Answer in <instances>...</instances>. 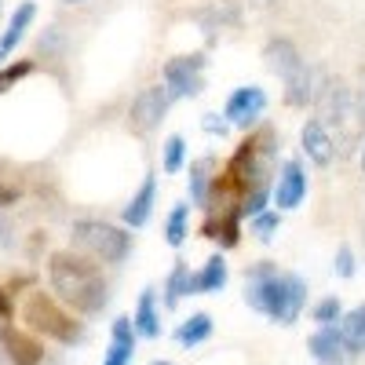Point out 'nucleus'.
<instances>
[{"instance_id": "nucleus-1", "label": "nucleus", "mask_w": 365, "mask_h": 365, "mask_svg": "<svg viewBox=\"0 0 365 365\" xmlns=\"http://www.w3.org/2000/svg\"><path fill=\"white\" fill-rule=\"evenodd\" d=\"M245 303L270 322L292 325L299 322L303 303H307V282L292 270H278V263L259 259L245 270Z\"/></svg>"}, {"instance_id": "nucleus-2", "label": "nucleus", "mask_w": 365, "mask_h": 365, "mask_svg": "<svg viewBox=\"0 0 365 365\" xmlns=\"http://www.w3.org/2000/svg\"><path fill=\"white\" fill-rule=\"evenodd\" d=\"M48 282L58 292V299L73 307L77 314L91 318L103 314V307L110 303V285L103 278V270L96 267V259H88L84 252L73 249H58L48 259Z\"/></svg>"}, {"instance_id": "nucleus-3", "label": "nucleus", "mask_w": 365, "mask_h": 365, "mask_svg": "<svg viewBox=\"0 0 365 365\" xmlns=\"http://www.w3.org/2000/svg\"><path fill=\"white\" fill-rule=\"evenodd\" d=\"M263 58L270 73H278V81L285 84V106L292 110H307L314 99V70L311 63L303 58V51L296 48L292 37H270L263 44Z\"/></svg>"}, {"instance_id": "nucleus-4", "label": "nucleus", "mask_w": 365, "mask_h": 365, "mask_svg": "<svg viewBox=\"0 0 365 365\" xmlns=\"http://www.w3.org/2000/svg\"><path fill=\"white\" fill-rule=\"evenodd\" d=\"M22 322L34 329V332H41V336H48V340H55V344H66V347H73V344H81L88 332H84V322H77L63 303H58L55 296H48V292H29L26 296V303H22Z\"/></svg>"}, {"instance_id": "nucleus-5", "label": "nucleus", "mask_w": 365, "mask_h": 365, "mask_svg": "<svg viewBox=\"0 0 365 365\" xmlns=\"http://www.w3.org/2000/svg\"><path fill=\"white\" fill-rule=\"evenodd\" d=\"M70 241L96 263H110V267H120L128 256H132V234L125 227H113L106 220H77L70 227Z\"/></svg>"}, {"instance_id": "nucleus-6", "label": "nucleus", "mask_w": 365, "mask_h": 365, "mask_svg": "<svg viewBox=\"0 0 365 365\" xmlns=\"http://www.w3.org/2000/svg\"><path fill=\"white\" fill-rule=\"evenodd\" d=\"M311 106L318 110L314 117H322L329 128H332V125L344 128V125H351V120H354V88H351L344 77L325 73V77L314 84V99H311Z\"/></svg>"}, {"instance_id": "nucleus-7", "label": "nucleus", "mask_w": 365, "mask_h": 365, "mask_svg": "<svg viewBox=\"0 0 365 365\" xmlns=\"http://www.w3.org/2000/svg\"><path fill=\"white\" fill-rule=\"evenodd\" d=\"M205 66H208L205 51L175 55V58H168L165 70H161V84L168 88V96L175 103L179 99H194V96H201V88H205Z\"/></svg>"}, {"instance_id": "nucleus-8", "label": "nucleus", "mask_w": 365, "mask_h": 365, "mask_svg": "<svg viewBox=\"0 0 365 365\" xmlns=\"http://www.w3.org/2000/svg\"><path fill=\"white\" fill-rule=\"evenodd\" d=\"M172 103H175V99L168 96L165 84H146L139 96L132 99V106H128V128H132L135 135L158 132L161 120H165L168 110H172Z\"/></svg>"}, {"instance_id": "nucleus-9", "label": "nucleus", "mask_w": 365, "mask_h": 365, "mask_svg": "<svg viewBox=\"0 0 365 365\" xmlns=\"http://www.w3.org/2000/svg\"><path fill=\"white\" fill-rule=\"evenodd\" d=\"M307 187H311V179H307V168H303V161L289 158L282 161L278 175L270 179V201L278 212H292L303 205V197H307Z\"/></svg>"}, {"instance_id": "nucleus-10", "label": "nucleus", "mask_w": 365, "mask_h": 365, "mask_svg": "<svg viewBox=\"0 0 365 365\" xmlns=\"http://www.w3.org/2000/svg\"><path fill=\"white\" fill-rule=\"evenodd\" d=\"M263 113H267V91L259 84L234 88L227 96V106H223V120L230 128H256Z\"/></svg>"}, {"instance_id": "nucleus-11", "label": "nucleus", "mask_w": 365, "mask_h": 365, "mask_svg": "<svg viewBox=\"0 0 365 365\" xmlns=\"http://www.w3.org/2000/svg\"><path fill=\"white\" fill-rule=\"evenodd\" d=\"M299 150H303V158H307L311 165H318V168H329L332 161H336V154H340L336 135H332V128L325 125L322 117H307V120H303Z\"/></svg>"}, {"instance_id": "nucleus-12", "label": "nucleus", "mask_w": 365, "mask_h": 365, "mask_svg": "<svg viewBox=\"0 0 365 365\" xmlns=\"http://www.w3.org/2000/svg\"><path fill=\"white\" fill-rule=\"evenodd\" d=\"M307 347H311V358L318 365H347L354 358V351L347 347L340 325H318V332L311 336Z\"/></svg>"}, {"instance_id": "nucleus-13", "label": "nucleus", "mask_w": 365, "mask_h": 365, "mask_svg": "<svg viewBox=\"0 0 365 365\" xmlns=\"http://www.w3.org/2000/svg\"><path fill=\"white\" fill-rule=\"evenodd\" d=\"M0 347H4L11 365H41L44 361V344L37 336H29L26 329H15V325L0 329Z\"/></svg>"}, {"instance_id": "nucleus-14", "label": "nucleus", "mask_w": 365, "mask_h": 365, "mask_svg": "<svg viewBox=\"0 0 365 365\" xmlns=\"http://www.w3.org/2000/svg\"><path fill=\"white\" fill-rule=\"evenodd\" d=\"M154 205H158V175H146L139 182V190L128 197V205L120 208V220H125V227L139 230L150 223V216H154Z\"/></svg>"}, {"instance_id": "nucleus-15", "label": "nucleus", "mask_w": 365, "mask_h": 365, "mask_svg": "<svg viewBox=\"0 0 365 365\" xmlns=\"http://www.w3.org/2000/svg\"><path fill=\"white\" fill-rule=\"evenodd\" d=\"M201 234L212 237V241H220L223 249H234L237 241H241V212H237V205L220 208V212L212 208L208 220H205V227H201Z\"/></svg>"}, {"instance_id": "nucleus-16", "label": "nucleus", "mask_w": 365, "mask_h": 365, "mask_svg": "<svg viewBox=\"0 0 365 365\" xmlns=\"http://www.w3.org/2000/svg\"><path fill=\"white\" fill-rule=\"evenodd\" d=\"M34 19H37V4L34 0H22V4L15 8V15L8 19L4 34H0V66H4L11 58V51L22 44V37H26V29L34 26Z\"/></svg>"}, {"instance_id": "nucleus-17", "label": "nucleus", "mask_w": 365, "mask_h": 365, "mask_svg": "<svg viewBox=\"0 0 365 365\" xmlns=\"http://www.w3.org/2000/svg\"><path fill=\"white\" fill-rule=\"evenodd\" d=\"M132 358H135V325H132V318L120 314V318H113L103 365H132Z\"/></svg>"}, {"instance_id": "nucleus-18", "label": "nucleus", "mask_w": 365, "mask_h": 365, "mask_svg": "<svg viewBox=\"0 0 365 365\" xmlns=\"http://www.w3.org/2000/svg\"><path fill=\"white\" fill-rule=\"evenodd\" d=\"M132 325H135V336H143V340H158V336H161V314H158V296H154V289H143V292H139Z\"/></svg>"}, {"instance_id": "nucleus-19", "label": "nucleus", "mask_w": 365, "mask_h": 365, "mask_svg": "<svg viewBox=\"0 0 365 365\" xmlns=\"http://www.w3.org/2000/svg\"><path fill=\"white\" fill-rule=\"evenodd\" d=\"M227 278H230L227 259L216 252V256H212V259H208V263L194 274V296H197V292H201V296H208V292H223Z\"/></svg>"}, {"instance_id": "nucleus-20", "label": "nucleus", "mask_w": 365, "mask_h": 365, "mask_svg": "<svg viewBox=\"0 0 365 365\" xmlns=\"http://www.w3.org/2000/svg\"><path fill=\"white\" fill-rule=\"evenodd\" d=\"M212 168H216V161L212 158H197V161H190V201L197 205V208H208V201H212Z\"/></svg>"}, {"instance_id": "nucleus-21", "label": "nucleus", "mask_w": 365, "mask_h": 365, "mask_svg": "<svg viewBox=\"0 0 365 365\" xmlns=\"http://www.w3.org/2000/svg\"><path fill=\"white\" fill-rule=\"evenodd\" d=\"M182 296H194V274H190V267L182 263V259H175V267H172V274H168V282H165V299H161V303L172 311Z\"/></svg>"}, {"instance_id": "nucleus-22", "label": "nucleus", "mask_w": 365, "mask_h": 365, "mask_svg": "<svg viewBox=\"0 0 365 365\" xmlns=\"http://www.w3.org/2000/svg\"><path fill=\"white\" fill-rule=\"evenodd\" d=\"M208 336H212V314H205V311L190 314L187 322L175 329V344H179V347H197V344H205Z\"/></svg>"}, {"instance_id": "nucleus-23", "label": "nucleus", "mask_w": 365, "mask_h": 365, "mask_svg": "<svg viewBox=\"0 0 365 365\" xmlns=\"http://www.w3.org/2000/svg\"><path fill=\"white\" fill-rule=\"evenodd\" d=\"M187 234H190V205L179 201V205H172L168 220H165V241L172 249H179L182 241H187Z\"/></svg>"}, {"instance_id": "nucleus-24", "label": "nucleus", "mask_w": 365, "mask_h": 365, "mask_svg": "<svg viewBox=\"0 0 365 365\" xmlns=\"http://www.w3.org/2000/svg\"><path fill=\"white\" fill-rule=\"evenodd\" d=\"M336 325H340L344 340H347V347H351L354 354L365 351V303H361V307H354L351 314H344Z\"/></svg>"}, {"instance_id": "nucleus-25", "label": "nucleus", "mask_w": 365, "mask_h": 365, "mask_svg": "<svg viewBox=\"0 0 365 365\" xmlns=\"http://www.w3.org/2000/svg\"><path fill=\"white\" fill-rule=\"evenodd\" d=\"M161 168L168 175H179L182 168H187V139L182 135H168L165 146H161Z\"/></svg>"}, {"instance_id": "nucleus-26", "label": "nucleus", "mask_w": 365, "mask_h": 365, "mask_svg": "<svg viewBox=\"0 0 365 365\" xmlns=\"http://www.w3.org/2000/svg\"><path fill=\"white\" fill-rule=\"evenodd\" d=\"M34 70H37V66H34V58H19V63H4V66H0V96H4V91H11L19 81H26Z\"/></svg>"}, {"instance_id": "nucleus-27", "label": "nucleus", "mask_w": 365, "mask_h": 365, "mask_svg": "<svg viewBox=\"0 0 365 365\" xmlns=\"http://www.w3.org/2000/svg\"><path fill=\"white\" fill-rule=\"evenodd\" d=\"M282 230V212L278 208H267V212H259V216H252V234L263 241H274V234Z\"/></svg>"}, {"instance_id": "nucleus-28", "label": "nucleus", "mask_w": 365, "mask_h": 365, "mask_svg": "<svg viewBox=\"0 0 365 365\" xmlns=\"http://www.w3.org/2000/svg\"><path fill=\"white\" fill-rule=\"evenodd\" d=\"M340 318H344V303L336 296H325L318 307H314V322L318 325H336Z\"/></svg>"}, {"instance_id": "nucleus-29", "label": "nucleus", "mask_w": 365, "mask_h": 365, "mask_svg": "<svg viewBox=\"0 0 365 365\" xmlns=\"http://www.w3.org/2000/svg\"><path fill=\"white\" fill-rule=\"evenodd\" d=\"M63 48H66V37H63V29H58V26H48L44 34L37 37V51L41 55H63Z\"/></svg>"}, {"instance_id": "nucleus-30", "label": "nucleus", "mask_w": 365, "mask_h": 365, "mask_svg": "<svg viewBox=\"0 0 365 365\" xmlns=\"http://www.w3.org/2000/svg\"><path fill=\"white\" fill-rule=\"evenodd\" d=\"M332 270H336V278H354L358 263H354V249H351V245H340V249H336V259H332Z\"/></svg>"}, {"instance_id": "nucleus-31", "label": "nucleus", "mask_w": 365, "mask_h": 365, "mask_svg": "<svg viewBox=\"0 0 365 365\" xmlns=\"http://www.w3.org/2000/svg\"><path fill=\"white\" fill-rule=\"evenodd\" d=\"M201 128H205L208 135H220V139H223V135L230 132V125H227V120H223L220 113H205V120H201Z\"/></svg>"}, {"instance_id": "nucleus-32", "label": "nucleus", "mask_w": 365, "mask_h": 365, "mask_svg": "<svg viewBox=\"0 0 365 365\" xmlns=\"http://www.w3.org/2000/svg\"><path fill=\"white\" fill-rule=\"evenodd\" d=\"M19 197H22V187H19V182H4V179H0V208H11Z\"/></svg>"}, {"instance_id": "nucleus-33", "label": "nucleus", "mask_w": 365, "mask_h": 365, "mask_svg": "<svg viewBox=\"0 0 365 365\" xmlns=\"http://www.w3.org/2000/svg\"><path fill=\"white\" fill-rule=\"evenodd\" d=\"M11 314H15V303H11V292L0 285V322H11Z\"/></svg>"}, {"instance_id": "nucleus-34", "label": "nucleus", "mask_w": 365, "mask_h": 365, "mask_svg": "<svg viewBox=\"0 0 365 365\" xmlns=\"http://www.w3.org/2000/svg\"><path fill=\"white\" fill-rule=\"evenodd\" d=\"M11 234H15V230H11V223H8L4 216H0V249H8V245H11Z\"/></svg>"}, {"instance_id": "nucleus-35", "label": "nucleus", "mask_w": 365, "mask_h": 365, "mask_svg": "<svg viewBox=\"0 0 365 365\" xmlns=\"http://www.w3.org/2000/svg\"><path fill=\"white\" fill-rule=\"evenodd\" d=\"M354 117L365 125V88H361V96H354Z\"/></svg>"}, {"instance_id": "nucleus-36", "label": "nucleus", "mask_w": 365, "mask_h": 365, "mask_svg": "<svg viewBox=\"0 0 365 365\" xmlns=\"http://www.w3.org/2000/svg\"><path fill=\"white\" fill-rule=\"evenodd\" d=\"M358 165H361V172H365V139H361V150H358Z\"/></svg>"}, {"instance_id": "nucleus-37", "label": "nucleus", "mask_w": 365, "mask_h": 365, "mask_svg": "<svg viewBox=\"0 0 365 365\" xmlns=\"http://www.w3.org/2000/svg\"><path fill=\"white\" fill-rule=\"evenodd\" d=\"M259 4H267V8H274V4H282V0H259Z\"/></svg>"}, {"instance_id": "nucleus-38", "label": "nucleus", "mask_w": 365, "mask_h": 365, "mask_svg": "<svg viewBox=\"0 0 365 365\" xmlns=\"http://www.w3.org/2000/svg\"><path fill=\"white\" fill-rule=\"evenodd\" d=\"M150 365H172V361H161V358H158V361H150Z\"/></svg>"}, {"instance_id": "nucleus-39", "label": "nucleus", "mask_w": 365, "mask_h": 365, "mask_svg": "<svg viewBox=\"0 0 365 365\" xmlns=\"http://www.w3.org/2000/svg\"><path fill=\"white\" fill-rule=\"evenodd\" d=\"M63 4H84V0H63Z\"/></svg>"}]
</instances>
